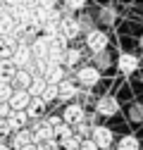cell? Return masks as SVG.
I'll return each instance as SVG.
<instances>
[{
  "label": "cell",
  "mask_w": 143,
  "mask_h": 150,
  "mask_svg": "<svg viewBox=\"0 0 143 150\" xmlns=\"http://www.w3.org/2000/svg\"><path fill=\"white\" fill-rule=\"evenodd\" d=\"M79 143H81V136L72 134V136H69V138H64L60 145H62V150H79Z\"/></svg>",
  "instance_id": "cell-23"
},
{
  "label": "cell",
  "mask_w": 143,
  "mask_h": 150,
  "mask_svg": "<svg viewBox=\"0 0 143 150\" xmlns=\"http://www.w3.org/2000/svg\"><path fill=\"white\" fill-rule=\"evenodd\" d=\"M31 60H33V55H31L29 43L19 41V43H17V45L12 48V62L17 64V69H26V67L31 64Z\"/></svg>",
  "instance_id": "cell-1"
},
{
  "label": "cell",
  "mask_w": 143,
  "mask_h": 150,
  "mask_svg": "<svg viewBox=\"0 0 143 150\" xmlns=\"http://www.w3.org/2000/svg\"><path fill=\"white\" fill-rule=\"evenodd\" d=\"M57 98V83H45L43 93H41V100L43 103H50V100H55Z\"/></svg>",
  "instance_id": "cell-21"
},
{
  "label": "cell",
  "mask_w": 143,
  "mask_h": 150,
  "mask_svg": "<svg viewBox=\"0 0 143 150\" xmlns=\"http://www.w3.org/2000/svg\"><path fill=\"white\" fill-rule=\"evenodd\" d=\"M64 5H67L69 10H74V12H76V10H81V7L86 5V0H64Z\"/></svg>",
  "instance_id": "cell-27"
},
{
  "label": "cell",
  "mask_w": 143,
  "mask_h": 150,
  "mask_svg": "<svg viewBox=\"0 0 143 150\" xmlns=\"http://www.w3.org/2000/svg\"><path fill=\"white\" fill-rule=\"evenodd\" d=\"M45 124H48V126H52V129H57L62 122H60V117H48V119H45Z\"/></svg>",
  "instance_id": "cell-31"
},
{
  "label": "cell",
  "mask_w": 143,
  "mask_h": 150,
  "mask_svg": "<svg viewBox=\"0 0 143 150\" xmlns=\"http://www.w3.org/2000/svg\"><path fill=\"white\" fill-rule=\"evenodd\" d=\"M10 112H12V110H10V105H7V103H0V119H7Z\"/></svg>",
  "instance_id": "cell-30"
},
{
  "label": "cell",
  "mask_w": 143,
  "mask_h": 150,
  "mask_svg": "<svg viewBox=\"0 0 143 150\" xmlns=\"http://www.w3.org/2000/svg\"><path fill=\"white\" fill-rule=\"evenodd\" d=\"M36 7L43 12H52L55 10V0H36Z\"/></svg>",
  "instance_id": "cell-25"
},
{
  "label": "cell",
  "mask_w": 143,
  "mask_h": 150,
  "mask_svg": "<svg viewBox=\"0 0 143 150\" xmlns=\"http://www.w3.org/2000/svg\"><path fill=\"white\" fill-rule=\"evenodd\" d=\"M33 136V143H41V141H55V129L48 126L45 122H38L36 124V129L31 131Z\"/></svg>",
  "instance_id": "cell-9"
},
{
  "label": "cell",
  "mask_w": 143,
  "mask_h": 150,
  "mask_svg": "<svg viewBox=\"0 0 143 150\" xmlns=\"http://www.w3.org/2000/svg\"><path fill=\"white\" fill-rule=\"evenodd\" d=\"M31 71L29 69H17V74L12 76V88H29V83H31Z\"/></svg>",
  "instance_id": "cell-14"
},
{
  "label": "cell",
  "mask_w": 143,
  "mask_h": 150,
  "mask_svg": "<svg viewBox=\"0 0 143 150\" xmlns=\"http://www.w3.org/2000/svg\"><path fill=\"white\" fill-rule=\"evenodd\" d=\"M12 83L10 81H0V103H7L10 100V96H12Z\"/></svg>",
  "instance_id": "cell-24"
},
{
  "label": "cell",
  "mask_w": 143,
  "mask_h": 150,
  "mask_svg": "<svg viewBox=\"0 0 143 150\" xmlns=\"http://www.w3.org/2000/svg\"><path fill=\"white\" fill-rule=\"evenodd\" d=\"M43 110H45V103H43L41 98H31V103H29V107H26V115H29V117H41Z\"/></svg>",
  "instance_id": "cell-18"
},
{
  "label": "cell",
  "mask_w": 143,
  "mask_h": 150,
  "mask_svg": "<svg viewBox=\"0 0 143 150\" xmlns=\"http://www.w3.org/2000/svg\"><path fill=\"white\" fill-rule=\"evenodd\" d=\"M79 150H98V145H96L91 138H81V143H79Z\"/></svg>",
  "instance_id": "cell-28"
},
{
  "label": "cell",
  "mask_w": 143,
  "mask_h": 150,
  "mask_svg": "<svg viewBox=\"0 0 143 150\" xmlns=\"http://www.w3.org/2000/svg\"><path fill=\"white\" fill-rule=\"evenodd\" d=\"M10 131H12V129H10L7 119H0V138H5V136L10 134Z\"/></svg>",
  "instance_id": "cell-29"
},
{
  "label": "cell",
  "mask_w": 143,
  "mask_h": 150,
  "mask_svg": "<svg viewBox=\"0 0 143 150\" xmlns=\"http://www.w3.org/2000/svg\"><path fill=\"white\" fill-rule=\"evenodd\" d=\"M76 83L74 81H69V79H62L60 83H57V98L60 100H72V98H74L76 96Z\"/></svg>",
  "instance_id": "cell-12"
},
{
  "label": "cell",
  "mask_w": 143,
  "mask_h": 150,
  "mask_svg": "<svg viewBox=\"0 0 143 150\" xmlns=\"http://www.w3.org/2000/svg\"><path fill=\"white\" fill-rule=\"evenodd\" d=\"M98 81H100L98 67H81V69L76 71V83H81V86H86V88L96 86Z\"/></svg>",
  "instance_id": "cell-4"
},
{
  "label": "cell",
  "mask_w": 143,
  "mask_h": 150,
  "mask_svg": "<svg viewBox=\"0 0 143 150\" xmlns=\"http://www.w3.org/2000/svg\"><path fill=\"white\" fill-rule=\"evenodd\" d=\"M0 150H10V145H5V143H0Z\"/></svg>",
  "instance_id": "cell-33"
},
{
  "label": "cell",
  "mask_w": 143,
  "mask_h": 150,
  "mask_svg": "<svg viewBox=\"0 0 143 150\" xmlns=\"http://www.w3.org/2000/svg\"><path fill=\"white\" fill-rule=\"evenodd\" d=\"M79 22L76 19H72V17H62V19H60V36H62V38L64 41H72V38H76V36H79Z\"/></svg>",
  "instance_id": "cell-7"
},
{
  "label": "cell",
  "mask_w": 143,
  "mask_h": 150,
  "mask_svg": "<svg viewBox=\"0 0 143 150\" xmlns=\"http://www.w3.org/2000/svg\"><path fill=\"white\" fill-rule=\"evenodd\" d=\"M19 150H36V143H29V145H24V148H19Z\"/></svg>",
  "instance_id": "cell-32"
},
{
  "label": "cell",
  "mask_w": 143,
  "mask_h": 150,
  "mask_svg": "<svg viewBox=\"0 0 143 150\" xmlns=\"http://www.w3.org/2000/svg\"><path fill=\"white\" fill-rule=\"evenodd\" d=\"M117 150H138V141H136V136H124V138H119Z\"/></svg>",
  "instance_id": "cell-20"
},
{
  "label": "cell",
  "mask_w": 143,
  "mask_h": 150,
  "mask_svg": "<svg viewBox=\"0 0 143 150\" xmlns=\"http://www.w3.org/2000/svg\"><path fill=\"white\" fill-rule=\"evenodd\" d=\"M72 134H74V126H69V124H64V122H62V124L55 129V138H57L60 143H62L64 138H69Z\"/></svg>",
  "instance_id": "cell-22"
},
{
  "label": "cell",
  "mask_w": 143,
  "mask_h": 150,
  "mask_svg": "<svg viewBox=\"0 0 143 150\" xmlns=\"http://www.w3.org/2000/svg\"><path fill=\"white\" fill-rule=\"evenodd\" d=\"M79 60H81V52H79L76 48H67V50H64L62 62H64L67 67H76V64H79Z\"/></svg>",
  "instance_id": "cell-19"
},
{
  "label": "cell",
  "mask_w": 143,
  "mask_h": 150,
  "mask_svg": "<svg viewBox=\"0 0 143 150\" xmlns=\"http://www.w3.org/2000/svg\"><path fill=\"white\" fill-rule=\"evenodd\" d=\"M26 122H29L26 110H12L10 115H7V124H10V129H12V131L24 129V126H26Z\"/></svg>",
  "instance_id": "cell-10"
},
{
  "label": "cell",
  "mask_w": 143,
  "mask_h": 150,
  "mask_svg": "<svg viewBox=\"0 0 143 150\" xmlns=\"http://www.w3.org/2000/svg\"><path fill=\"white\" fill-rule=\"evenodd\" d=\"M33 143V136H31V131L29 129H19V131H14V136H12V148L14 150H19L24 145Z\"/></svg>",
  "instance_id": "cell-13"
},
{
  "label": "cell",
  "mask_w": 143,
  "mask_h": 150,
  "mask_svg": "<svg viewBox=\"0 0 143 150\" xmlns=\"http://www.w3.org/2000/svg\"><path fill=\"white\" fill-rule=\"evenodd\" d=\"M96 110H98V115H103V117H112V115L119 112V103H117L112 96H103V98L96 103Z\"/></svg>",
  "instance_id": "cell-8"
},
{
  "label": "cell",
  "mask_w": 143,
  "mask_h": 150,
  "mask_svg": "<svg viewBox=\"0 0 143 150\" xmlns=\"http://www.w3.org/2000/svg\"><path fill=\"white\" fill-rule=\"evenodd\" d=\"M84 119H86V112H84V107H81L79 103L67 105V107H64V112H62V122H64V124H69V126H76V124H81Z\"/></svg>",
  "instance_id": "cell-3"
},
{
  "label": "cell",
  "mask_w": 143,
  "mask_h": 150,
  "mask_svg": "<svg viewBox=\"0 0 143 150\" xmlns=\"http://www.w3.org/2000/svg\"><path fill=\"white\" fill-rule=\"evenodd\" d=\"M36 150H57L55 141H41V143H36Z\"/></svg>",
  "instance_id": "cell-26"
},
{
  "label": "cell",
  "mask_w": 143,
  "mask_h": 150,
  "mask_svg": "<svg viewBox=\"0 0 143 150\" xmlns=\"http://www.w3.org/2000/svg\"><path fill=\"white\" fill-rule=\"evenodd\" d=\"M14 74H17V64L12 60H3L0 62V81H12Z\"/></svg>",
  "instance_id": "cell-16"
},
{
  "label": "cell",
  "mask_w": 143,
  "mask_h": 150,
  "mask_svg": "<svg viewBox=\"0 0 143 150\" xmlns=\"http://www.w3.org/2000/svg\"><path fill=\"white\" fill-rule=\"evenodd\" d=\"M117 67H119L124 74H131V71H136V67H138V57L131 55V52H122L119 57H117Z\"/></svg>",
  "instance_id": "cell-11"
},
{
  "label": "cell",
  "mask_w": 143,
  "mask_h": 150,
  "mask_svg": "<svg viewBox=\"0 0 143 150\" xmlns=\"http://www.w3.org/2000/svg\"><path fill=\"white\" fill-rule=\"evenodd\" d=\"M91 141L98 145V150H107L112 145L115 136H112V131L107 129V126H93L91 129Z\"/></svg>",
  "instance_id": "cell-2"
},
{
  "label": "cell",
  "mask_w": 143,
  "mask_h": 150,
  "mask_svg": "<svg viewBox=\"0 0 143 150\" xmlns=\"http://www.w3.org/2000/svg\"><path fill=\"white\" fill-rule=\"evenodd\" d=\"M0 62H3V55H0Z\"/></svg>",
  "instance_id": "cell-34"
},
{
  "label": "cell",
  "mask_w": 143,
  "mask_h": 150,
  "mask_svg": "<svg viewBox=\"0 0 143 150\" xmlns=\"http://www.w3.org/2000/svg\"><path fill=\"white\" fill-rule=\"evenodd\" d=\"M86 45L91 48L93 52H103V50L107 48V33H105V31H98V29L88 31V36H86Z\"/></svg>",
  "instance_id": "cell-5"
},
{
  "label": "cell",
  "mask_w": 143,
  "mask_h": 150,
  "mask_svg": "<svg viewBox=\"0 0 143 150\" xmlns=\"http://www.w3.org/2000/svg\"><path fill=\"white\" fill-rule=\"evenodd\" d=\"M62 79H64V69L60 64H50L48 71H45V81L48 83H60Z\"/></svg>",
  "instance_id": "cell-17"
},
{
  "label": "cell",
  "mask_w": 143,
  "mask_h": 150,
  "mask_svg": "<svg viewBox=\"0 0 143 150\" xmlns=\"http://www.w3.org/2000/svg\"><path fill=\"white\" fill-rule=\"evenodd\" d=\"M45 83H48L45 76H33L31 83H29V88H26V91H29V96H31V98H41V93H43Z\"/></svg>",
  "instance_id": "cell-15"
},
{
  "label": "cell",
  "mask_w": 143,
  "mask_h": 150,
  "mask_svg": "<svg viewBox=\"0 0 143 150\" xmlns=\"http://www.w3.org/2000/svg\"><path fill=\"white\" fill-rule=\"evenodd\" d=\"M29 103H31V96H29L26 88H14L12 96H10V100H7L10 110H26Z\"/></svg>",
  "instance_id": "cell-6"
}]
</instances>
